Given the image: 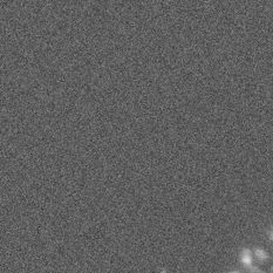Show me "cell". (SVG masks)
Instances as JSON below:
<instances>
[{
	"instance_id": "7a4b0ae2",
	"label": "cell",
	"mask_w": 273,
	"mask_h": 273,
	"mask_svg": "<svg viewBox=\"0 0 273 273\" xmlns=\"http://www.w3.org/2000/svg\"><path fill=\"white\" fill-rule=\"evenodd\" d=\"M254 254H256V257L259 258L260 260H265V259L269 257L267 253H266L264 250H259V249H257V250L254 251Z\"/></svg>"
},
{
	"instance_id": "3957f363",
	"label": "cell",
	"mask_w": 273,
	"mask_h": 273,
	"mask_svg": "<svg viewBox=\"0 0 273 273\" xmlns=\"http://www.w3.org/2000/svg\"><path fill=\"white\" fill-rule=\"evenodd\" d=\"M270 239L273 242V229L271 230V232H270Z\"/></svg>"
},
{
	"instance_id": "6da1fadb",
	"label": "cell",
	"mask_w": 273,
	"mask_h": 273,
	"mask_svg": "<svg viewBox=\"0 0 273 273\" xmlns=\"http://www.w3.org/2000/svg\"><path fill=\"white\" fill-rule=\"evenodd\" d=\"M242 262H243L244 265L251 266V264H252V254H251V252L249 250H244L242 252Z\"/></svg>"
},
{
	"instance_id": "277c9868",
	"label": "cell",
	"mask_w": 273,
	"mask_h": 273,
	"mask_svg": "<svg viewBox=\"0 0 273 273\" xmlns=\"http://www.w3.org/2000/svg\"><path fill=\"white\" fill-rule=\"evenodd\" d=\"M232 273H237V272H232Z\"/></svg>"
}]
</instances>
